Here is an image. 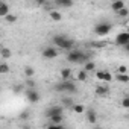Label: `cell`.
I'll list each match as a JSON object with an SVG mask.
<instances>
[{"label": "cell", "mask_w": 129, "mask_h": 129, "mask_svg": "<svg viewBox=\"0 0 129 129\" xmlns=\"http://www.w3.org/2000/svg\"><path fill=\"white\" fill-rule=\"evenodd\" d=\"M53 44H56V46H58L59 49H62V50L70 52V50H73L75 41L70 40L67 35H64V34H58V35L53 37Z\"/></svg>", "instance_id": "cell-1"}, {"label": "cell", "mask_w": 129, "mask_h": 129, "mask_svg": "<svg viewBox=\"0 0 129 129\" xmlns=\"http://www.w3.org/2000/svg\"><path fill=\"white\" fill-rule=\"evenodd\" d=\"M67 61L70 64H85L87 61H90V56L81 50H70L67 53Z\"/></svg>", "instance_id": "cell-2"}, {"label": "cell", "mask_w": 129, "mask_h": 129, "mask_svg": "<svg viewBox=\"0 0 129 129\" xmlns=\"http://www.w3.org/2000/svg\"><path fill=\"white\" fill-rule=\"evenodd\" d=\"M55 90L58 93H76L78 91V87L70 79H61V82H58L55 85Z\"/></svg>", "instance_id": "cell-3"}, {"label": "cell", "mask_w": 129, "mask_h": 129, "mask_svg": "<svg viewBox=\"0 0 129 129\" xmlns=\"http://www.w3.org/2000/svg\"><path fill=\"white\" fill-rule=\"evenodd\" d=\"M111 29H112V24H109V23H106V21H102V23L96 24L94 32H96L99 37H105V35H108V34L111 32Z\"/></svg>", "instance_id": "cell-4"}, {"label": "cell", "mask_w": 129, "mask_h": 129, "mask_svg": "<svg viewBox=\"0 0 129 129\" xmlns=\"http://www.w3.org/2000/svg\"><path fill=\"white\" fill-rule=\"evenodd\" d=\"M24 94H26V97H27V100H29L30 103L40 102V93L37 91V88H27V90L24 91Z\"/></svg>", "instance_id": "cell-5"}, {"label": "cell", "mask_w": 129, "mask_h": 129, "mask_svg": "<svg viewBox=\"0 0 129 129\" xmlns=\"http://www.w3.org/2000/svg\"><path fill=\"white\" fill-rule=\"evenodd\" d=\"M56 114H64V106L61 105H52L46 109V117H52V115H56Z\"/></svg>", "instance_id": "cell-6"}, {"label": "cell", "mask_w": 129, "mask_h": 129, "mask_svg": "<svg viewBox=\"0 0 129 129\" xmlns=\"http://www.w3.org/2000/svg\"><path fill=\"white\" fill-rule=\"evenodd\" d=\"M58 56V50L55 49V47H44L43 49V58L44 59H55Z\"/></svg>", "instance_id": "cell-7"}, {"label": "cell", "mask_w": 129, "mask_h": 129, "mask_svg": "<svg viewBox=\"0 0 129 129\" xmlns=\"http://www.w3.org/2000/svg\"><path fill=\"white\" fill-rule=\"evenodd\" d=\"M129 43V34H127V30L126 32H120L117 37H115V44L117 46H124V44H127Z\"/></svg>", "instance_id": "cell-8"}, {"label": "cell", "mask_w": 129, "mask_h": 129, "mask_svg": "<svg viewBox=\"0 0 129 129\" xmlns=\"http://www.w3.org/2000/svg\"><path fill=\"white\" fill-rule=\"evenodd\" d=\"M85 117H87L88 123H91V124H96V123H97V112H96L93 108H90V109L85 111Z\"/></svg>", "instance_id": "cell-9"}, {"label": "cell", "mask_w": 129, "mask_h": 129, "mask_svg": "<svg viewBox=\"0 0 129 129\" xmlns=\"http://www.w3.org/2000/svg\"><path fill=\"white\" fill-rule=\"evenodd\" d=\"M96 78H97L99 81H105V82H109V81L112 79L111 73H108V72H97V73H96Z\"/></svg>", "instance_id": "cell-10"}, {"label": "cell", "mask_w": 129, "mask_h": 129, "mask_svg": "<svg viewBox=\"0 0 129 129\" xmlns=\"http://www.w3.org/2000/svg\"><path fill=\"white\" fill-rule=\"evenodd\" d=\"M123 8H124V2H123V0H112L111 9H112L114 12H118V11L123 9Z\"/></svg>", "instance_id": "cell-11"}, {"label": "cell", "mask_w": 129, "mask_h": 129, "mask_svg": "<svg viewBox=\"0 0 129 129\" xmlns=\"http://www.w3.org/2000/svg\"><path fill=\"white\" fill-rule=\"evenodd\" d=\"M109 93V88L106 85H97L96 87V94L97 96H106Z\"/></svg>", "instance_id": "cell-12"}, {"label": "cell", "mask_w": 129, "mask_h": 129, "mask_svg": "<svg viewBox=\"0 0 129 129\" xmlns=\"http://www.w3.org/2000/svg\"><path fill=\"white\" fill-rule=\"evenodd\" d=\"M8 14H9V5L6 2H2V3H0V15L5 18Z\"/></svg>", "instance_id": "cell-13"}, {"label": "cell", "mask_w": 129, "mask_h": 129, "mask_svg": "<svg viewBox=\"0 0 129 129\" xmlns=\"http://www.w3.org/2000/svg\"><path fill=\"white\" fill-rule=\"evenodd\" d=\"M55 3H56L58 6H61V8H70V6L73 5L72 0H55Z\"/></svg>", "instance_id": "cell-14"}, {"label": "cell", "mask_w": 129, "mask_h": 129, "mask_svg": "<svg viewBox=\"0 0 129 129\" xmlns=\"http://www.w3.org/2000/svg\"><path fill=\"white\" fill-rule=\"evenodd\" d=\"M50 18H52L53 21H61V20H62V14H61L59 11L52 9V11H50Z\"/></svg>", "instance_id": "cell-15"}, {"label": "cell", "mask_w": 129, "mask_h": 129, "mask_svg": "<svg viewBox=\"0 0 129 129\" xmlns=\"http://www.w3.org/2000/svg\"><path fill=\"white\" fill-rule=\"evenodd\" d=\"M115 79H117L118 82H121V84H127V82H129V75H126V73H118V75L115 76Z\"/></svg>", "instance_id": "cell-16"}, {"label": "cell", "mask_w": 129, "mask_h": 129, "mask_svg": "<svg viewBox=\"0 0 129 129\" xmlns=\"http://www.w3.org/2000/svg\"><path fill=\"white\" fill-rule=\"evenodd\" d=\"M0 56H2L3 59H9L12 56V52L8 49V47H2V52H0Z\"/></svg>", "instance_id": "cell-17"}, {"label": "cell", "mask_w": 129, "mask_h": 129, "mask_svg": "<svg viewBox=\"0 0 129 129\" xmlns=\"http://www.w3.org/2000/svg\"><path fill=\"white\" fill-rule=\"evenodd\" d=\"M72 69H61V79H70Z\"/></svg>", "instance_id": "cell-18"}, {"label": "cell", "mask_w": 129, "mask_h": 129, "mask_svg": "<svg viewBox=\"0 0 129 129\" xmlns=\"http://www.w3.org/2000/svg\"><path fill=\"white\" fill-rule=\"evenodd\" d=\"M78 79L79 81H82V82H85V81H88V72L84 69V70H81L79 73H78Z\"/></svg>", "instance_id": "cell-19"}, {"label": "cell", "mask_w": 129, "mask_h": 129, "mask_svg": "<svg viewBox=\"0 0 129 129\" xmlns=\"http://www.w3.org/2000/svg\"><path fill=\"white\" fill-rule=\"evenodd\" d=\"M84 69H85L87 72H94V69H96V64H94L93 61H87V62L84 64Z\"/></svg>", "instance_id": "cell-20"}, {"label": "cell", "mask_w": 129, "mask_h": 129, "mask_svg": "<svg viewBox=\"0 0 129 129\" xmlns=\"http://www.w3.org/2000/svg\"><path fill=\"white\" fill-rule=\"evenodd\" d=\"M24 84H26V87H27V88H37V82H35L32 78H26Z\"/></svg>", "instance_id": "cell-21"}, {"label": "cell", "mask_w": 129, "mask_h": 129, "mask_svg": "<svg viewBox=\"0 0 129 129\" xmlns=\"http://www.w3.org/2000/svg\"><path fill=\"white\" fill-rule=\"evenodd\" d=\"M61 103H62V105H66V106H70V108H73V105H75L73 99H70V97H64V99L61 100Z\"/></svg>", "instance_id": "cell-22"}, {"label": "cell", "mask_w": 129, "mask_h": 129, "mask_svg": "<svg viewBox=\"0 0 129 129\" xmlns=\"http://www.w3.org/2000/svg\"><path fill=\"white\" fill-rule=\"evenodd\" d=\"M34 75H35V70H34L32 67H29V66L24 67V76H26V78H32Z\"/></svg>", "instance_id": "cell-23"}, {"label": "cell", "mask_w": 129, "mask_h": 129, "mask_svg": "<svg viewBox=\"0 0 129 129\" xmlns=\"http://www.w3.org/2000/svg\"><path fill=\"white\" fill-rule=\"evenodd\" d=\"M73 111H75L76 114H82V112L85 111V108H84V105H79V103H75V105H73Z\"/></svg>", "instance_id": "cell-24"}, {"label": "cell", "mask_w": 129, "mask_h": 129, "mask_svg": "<svg viewBox=\"0 0 129 129\" xmlns=\"http://www.w3.org/2000/svg\"><path fill=\"white\" fill-rule=\"evenodd\" d=\"M9 72V66H8V64L6 62H2V64H0V73H8Z\"/></svg>", "instance_id": "cell-25"}, {"label": "cell", "mask_w": 129, "mask_h": 129, "mask_svg": "<svg viewBox=\"0 0 129 129\" xmlns=\"http://www.w3.org/2000/svg\"><path fill=\"white\" fill-rule=\"evenodd\" d=\"M117 14H118L120 17H123V18H124V17H127V15H129V9H127V8L124 6V8H123V9H120V11H118Z\"/></svg>", "instance_id": "cell-26"}, {"label": "cell", "mask_w": 129, "mask_h": 129, "mask_svg": "<svg viewBox=\"0 0 129 129\" xmlns=\"http://www.w3.org/2000/svg\"><path fill=\"white\" fill-rule=\"evenodd\" d=\"M5 20H6L8 23H14V21H17V15H14V14H8V15L5 17Z\"/></svg>", "instance_id": "cell-27"}, {"label": "cell", "mask_w": 129, "mask_h": 129, "mask_svg": "<svg viewBox=\"0 0 129 129\" xmlns=\"http://www.w3.org/2000/svg\"><path fill=\"white\" fill-rule=\"evenodd\" d=\"M121 106L126 108V109H129V96H126V97L121 99Z\"/></svg>", "instance_id": "cell-28"}, {"label": "cell", "mask_w": 129, "mask_h": 129, "mask_svg": "<svg viewBox=\"0 0 129 129\" xmlns=\"http://www.w3.org/2000/svg\"><path fill=\"white\" fill-rule=\"evenodd\" d=\"M117 72H118V73H126V72H127V67H124V66H120V67L117 69Z\"/></svg>", "instance_id": "cell-29"}, {"label": "cell", "mask_w": 129, "mask_h": 129, "mask_svg": "<svg viewBox=\"0 0 129 129\" xmlns=\"http://www.w3.org/2000/svg\"><path fill=\"white\" fill-rule=\"evenodd\" d=\"M21 90H23V87H21V85H17V87H14V90H12V91H14V93H17V94H18V93H20V91H21Z\"/></svg>", "instance_id": "cell-30"}, {"label": "cell", "mask_w": 129, "mask_h": 129, "mask_svg": "<svg viewBox=\"0 0 129 129\" xmlns=\"http://www.w3.org/2000/svg\"><path fill=\"white\" fill-rule=\"evenodd\" d=\"M27 115H29V114H27V112L24 111V112H21V114H20V118H21V120H23V118L26 120V118H27Z\"/></svg>", "instance_id": "cell-31"}, {"label": "cell", "mask_w": 129, "mask_h": 129, "mask_svg": "<svg viewBox=\"0 0 129 129\" xmlns=\"http://www.w3.org/2000/svg\"><path fill=\"white\" fill-rule=\"evenodd\" d=\"M34 2H35V3H38V5H46L44 0H34Z\"/></svg>", "instance_id": "cell-32"}, {"label": "cell", "mask_w": 129, "mask_h": 129, "mask_svg": "<svg viewBox=\"0 0 129 129\" xmlns=\"http://www.w3.org/2000/svg\"><path fill=\"white\" fill-rule=\"evenodd\" d=\"M123 49H124V50L129 53V43H127V44H124V46H123Z\"/></svg>", "instance_id": "cell-33"}, {"label": "cell", "mask_w": 129, "mask_h": 129, "mask_svg": "<svg viewBox=\"0 0 129 129\" xmlns=\"http://www.w3.org/2000/svg\"><path fill=\"white\" fill-rule=\"evenodd\" d=\"M126 117H127V120H129V114H127V115H126Z\"/></svg>", "instance_id": "cell-34"}, {"label": "cell", "mask_w": 129, "mask_h": 129, "mask_svg": "<svg viewBox=\"0 0 129 129\" xmlns=\"http://www.w3.org/2000/svg\"><path fill=\"white\" fill-rule=\"evenodd\" d=\"M127 34H129V30H127Z\"/></svg>", "instance_id": "cell-35"}]
</instances>
